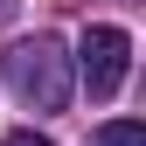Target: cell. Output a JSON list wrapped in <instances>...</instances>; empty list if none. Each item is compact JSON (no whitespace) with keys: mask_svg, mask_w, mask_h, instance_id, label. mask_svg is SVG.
<instances>
[{"mask_svg":"<svg viewBox=\"0 0 146 146\" xmlns=\"http://www.w3.org/2000/svg\"><path fill=\"white\" fill-rule=\"evenodd\" d=\"M7 14H14V0H0V21H7Z\"/></svg>","mask_w":146,"mask_h":146,"instance_id":"obj_5","label":"cell"},{"mask_svg":"<svg viewBox=\"0 0 146 146\" xmlns=\"http://www.w3.org/2000/svg\"><path fill=\"white\" fill-rule=\"evenodd\" d=\"M0 77H7V90L21 104H35V111H63L70 104V56H63L56 35L14 42L7 56H0Z\"/></svg>","mask_w":146,"mask_h":146,"instance_id":"obj_1","label":"cell"},{"mask_svg":"<svg viewBox=\"0 0 146 146\" xmlns=\"http://www.w3.org/2000/svg\"><path fill=\"white\" fill-rule=\"evenodd\" d=\"M7 146H56L49 132H7Z\"/></svg>","mask_w":146,"mask_h":146,"instance_id":"obj_4","label":"cell"},{"mask_svg":"<svg viewBox=\"0 0 146 146\" xmlns=\"http://www.w3.org/2000/svg\"><path fill=\"white\" fill-rule=\"evenodd\" d=\"M90 146H146V125L139 118H111V125H98Z\"/></svg>","mask_w":146,"mask_h":146,"instance_id":"obj_3","label":"cell"},{"mask_svg":"<svg viewBox=\"0 0 146 146\" xmlns=\"http://www.w3.org/2000/svg\"><path fill=\"white\" fill-rule=\"evenodd\" d=\"M77 63H84V84H90V98H118L125 70H132V35H125V28H111V21L84 28V42H77Z\"/></svg>","mask_w":146,"mask_h":146,"instance_id":"obj_2","label":"cell"}]
</instances>
